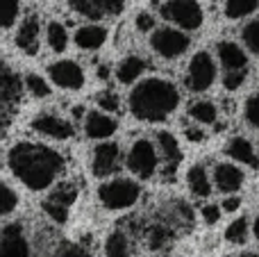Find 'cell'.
Wrapping results in <instances>:
<instances>
[{
    "label": "cell",
    "instance_id": "44dd1931",
    "mask_svg": "<svg viewBox=\"0 0 259 257\" xmlns=\"http://www.w3.org/2000/svg\"><path fill=\"white\" fill-rule=\"evenodd\" d=\"M143 71H146V62L141 57H137V55H130V57H125L118 64L116 77L121 84H132V82H137L141 77Z\"/></svg>",
    "mask_w": 259,
    "mask_h": 257
},
{
    "label": "cell",
    "instance_id": "74e56055",
    "mask_svg": "<svg viewBox=\"0 0 259 257\" xmlns=\"http://www.w3.org/2000/svg\"><path fill=\"white\" fill-rule=\"evenodd\" d=\"M202 219H205L207 223H219V219H221V209H219V205H205L202 207Z\"/></svg>",
    "mask_w": 259,
    "mask_h": 257
},
{
    "label": "cell",
    "instance_id": "ab89813d",
    "mask_svg": "<svg viewBox=\"0 0 259 257\" xmlns=\"http://www.w3.org/2000/svg\"><path fill=\"white\" fill-rule=\"evenodd\" d=\"M184 135H187L189 141H205V137H207L200 127H184Z\"/></svg>",
    "mask_w": 259,
    "mask_h": 257
},
{
    "label": "cell",
    "instance_id": "1f68e13d",
    "mask_svg": "<svg viewBox=\"0 0 259 257\" xmlns=\"http://www.w3.org/2000/svg\"><path fill=\"white\" fill-rule=\"evenodd\" d=\"M0 207H3L0 209L3 214H12L14 209L18 207V196L9 185H3V205H0Z\"/></svg>",
    "mask_w": 259,
    "mask_h": 257
},
{
    "label": "cell",
    "instance_id": "8992f818",
    "mask_svg": "<svg viewBox=\"0 0 259 257\" xmlns=\"http://www.w3.org/2000/svg\"><path fill=\"white\" fill-rule=\"evenodd\" d=\"M214 77H216V64L211 59V55L205 53V50L193 55L191 62H189V71H187L189 89L196 91V94L207 91L211 87V82H214Z\"/></svg>",
    "mask_w": 259,
    "mask_h": 257
},
{
    "label": "cell",
    "instance_id": "4fadbf2b",
    "mask_svg": "<svg viewBox=\"0 0 259 257\" xmlns=\"http://www.w3.org/2000/svg\"><path fill=\"white\" fill-rule=\"evenodd\" d=\"M0 98H3V109H5V127H7V114L21 103V80L14 75V71L3 64V73H0Z\"/></svg>",
    "mask_w": 259,
    "mask_h": 257
},
{
    "label": "cell",
    "instance_id": "484cf974",
    "mask_svg": "<svg viewBox=\"0 0 259 257\" xmlns=\"http://www.w3.org/2000/svg\"><path fill=\"white\" fill-rule=\"evenodd\" d=\"M189 116L196 123H214L216 121V105L209 100H196L189 107Z\"/></svg>",
    "mask_w": 259,
    "mask_h": 257
},
{
    "label": "cell",
    "instance_id": "83f0119b",
    "mask_svg": "<svg viewBox=\"0 0 259 257\" xmlns=\"http://www.w3.org/2000/svg\"><path fill=\"white\" fill-rule=\"evenodd\" d=\"M225 239L230 241V244H243V241L248 239V221L243 217L234 219L232 223L228 226V230H225Z\"/></svg>",
    "mask_w": 259,
    "mask_h": 257
},
{
    "label": "cell",
    "instance_id": "6da1fadb",
    "mask_svg": "<svg viewBox=\"0 0 259 257\" xmlns=\"http://www.w3.org/2000/svg\"><path fill=\"white\" fill-rule=\"evenodd\" d=\"M7 164L14 178L32 191L48 189L64 171V157L57 150L32 141L14 144L7 153Z\"/></svg>",
    "mask_w": 259,
    "mask_h": 257
},
{
    "label": "cell",
    "instance_id": "277c9868",
    "mask_svg": "<svg viewBox=\"0 0 259 257\" xmlns=\"http://www.w3.org/2000/svg\"><path fill=\"white\" fill-rule=\"evenodd\" d=\"M159 12L166 21L180 25L182 30H198L202 25V9L191 0H170L159 5Z\"/></svg>",
    "mask_w": 259,
    "mask_h": 257
},
{
    "label": "cell",
    "instance_id": "d4e9b609",
    "mask_svg": "<svg viewBox=\"0 0 259 257\" xmlns=\"http://www.w3.org/2000/svg\"><path fill=\"white\" fill-rule=\"evenodd\" d=\"M105 257H130V241L123 232H112L105 241Z\"/></svg>",
    "mask_w": 259,
    "mask_h": 257
},
{
    "label": "cell",
    "instance_id": "f1b7e54d",
    "mask_svg": "<svg viewBox=\"0 0 259 257\" xmlns=\"http://www.w3.org/2000/svg\"><path fill=\"white\" fill-rule=\"evenodd\" d=\"M25 87H27V91H30L34 98H46V96H50L48 82H46L41 75H36V73L25 75Z\"/></svg>",
    "mask_w": 259,
    "mask_h": 257
},
{
    "label": "cell",
    "instance_id": "ba28073f",
    "mask_svg": "<svg viewBox=\"0 0 259 257\" xmlns=\"http://www.w3.org/2000/svg\"><path fill=\"white\" fill-rule=\"evenodd\" d=\"M48 75L57 87L68 89V91H77L84 84V71H82V66L77 62H73V59H62V62L50 64Z\"/></svg>",
    "mask_w": 259,
    "mask_h": 257
},
{
    "label": "cell",
    "instance_id": "e0dca14e",
    "mask_svg": "<svg viewBox=\"0 0 259 257\" xmlns=\"http://www.w3.org/2000/svg\"><path fill=\"white\" fill-rule=\"evenodd\" d=\"M118 123L114 121L109 114L105 112H89L87 114V121H84V130L91 139H107L116 132Z\"/></svg>",
    "mask_w": 259,
    "mask_h": 257
},
{
    "label": "cell",
    "instance_id": "5b68a950",
    "mask_svg": "<svg viewBox=\"0 0 259 257\" xmlns=\"http://www.w3.org/2000/svg\"><path fill=\"white\" fill-rule=\"evenodd\" d=\"M159 166V155L148 139H137L127 153V168L137 178H152Z\"/></svg>",
    "mask_w": 259,
    "mask_h": 257
},
{
    "label": "cell",
    "instance_id": "60d3db41",
    "mask_svg": "<svg viewBox=\"0 0 259 257\" xmlns=\"http://www.w3.org/2000/svg\"><path fill=\"white\" fill-rule=\"evenodd\" d=\"M62 257H94L91 253H87L84 248H80V246H71V248H66L64 250V255Z\"/></svg>",
    "mask_w": 259,
    "mask_h": 257
},
{
    "label": "cell",
    "instance_id": "f35d334b",
    "mask_svg": "<svg viewBox=\"0 0 259 257\" xmlns=\"http://www.w3.org/2000/svg\"><path fill=\"white\" fill-rule=\"evenodd\" d=\"M221 207H223L225 212H237V209L241 207V198H239V196H230V198H225L223 203H221Z\"/></svg>",
    "mask_w": 259,
    "mask_h": 257
},
{
    "label": "cell",
    "instance_id": "d590c367",
    "mask_svg": "<svg viewBox=\"0 0 259 257\" xmlns=\"http://www.w3.org/2000/svg\"><path fill=\"white\" fill-rule=\"evenodd\" d=\"M170 239L168 230H164V228H155V230L150 232V246L152 248H161V246H166Z\"/></svg>",
    "mask_w": 259,
    "mask_h": 257
},
{
    "label": "cell",
    "instance_id": "9a60e30c",
    "mask_svg": "<svg viewBox=\"0 0 259 257\" xmlns=\"http://www.w3.org/2000/svg\"><path fill=\"white\" fill-rule=\"evenodd\" d=\"M14 41H16V46L25 55L39 53V16H36V14L27 16L25 21L21 23V27H18L16 39Z\"/></svg>",
    "mask_w": 259,
    "mask_h": 257
},
{
    "label": "cell",
    "instance_id": "52a82bcc",
    "mask_svg": "<svg viewBox=\"0 0 259 257\" xmlns=\"http://www.w3.org/2000/svg\"><path fill=\"white\" fill-rule=\"evenodd\" d=\"M152 50L166 59H175L189 48V36L182 30H173V27H159L155 30L150 39Z\"/></svg>",
    "mask_w": 259,
    "mask_h": 257
},
{
    "label": "cell",
    "instance_id": "30bf717a",
    "mask_svg": "<svg viewBox=\"0 0 259 257\" xmlns=\"http://www.w3.org/2000/svg\"><path fill=\"white\" fill-rule=\"evenodd\" d=\"M0 257H30V246L18 223H9L0 235Z\"/></svg>",
    "mask_w": 259,
    "mask_h": 257
},
{
    "label": "cell",
    "instance_id": "4316f807",
    "mask_svg": "<svg viewBox=\"0 0 259 257\" xmlns=\"http://www.w3.org/2000/svg\"><path fill=\"white\" fill-rule=\"evenodd\" d=\"M257 7H259L257 0H228L225 3V14L230 18H241V16L252 14Z\"/></svg>",
    "mask_w": 259,
    "mask_h": 257
},
{
    "label": "cell",
    "instance_id": "d6986e66",
    "mask_svg": "<svg viewBox=\"0 0 259 257\" xmlns=\"http://www.w3.org/2000/svg\"><path fill=\"white\" fill-rule=\"evenodd\" d=\"M107 41V27L103 25H84L75 32V46L82 50H98Z\"/></svg>",
    "mask_w": 259,
    "mask_h": 257
},
{
    "label": "cell",
    "instance_id": "2e32d148",
    "mask_svg": "<svg viewBox=\"0 0 259 257\" xmlns=\"http://www.w3.org/2000/svg\"><path fill=\"white\" fill-rule=\"evenodd\" d=\"M243 180V171L237 166V164H216L214 168V182L219 187V191H225V194H232V191L241 189Z\"/></svg>",
    "mask_w": 259,
    "mask_h": 257
},
{
    "label": "cell",
    "instance_id": "e575fe53",
    "mask_svg": "<svg viewBox=\"0 0 259 257\" xmlns=\"http://www.w3.org/2000/svg\"><path fill=\"white\" fill-rule=\"evenodd\" d=\"M243 82H246V71H232V73H225L223 84L228 91H237Z\"/></svg>",
    "mask_w": 259,
    "mask_h": 257
},
{
    "label": "cell",
    "instance_id": "7402d4cb",
    "mask_svg": "<svg viewBox=\"0 0 259 257\" xmlns=\"http://www.w3.org/2000/svg\"><path fill=\"white\" fill-rule=\"evenodd\" d=\"M187 182H189L191 194L198 196V198H207V196L211 194V182H209V176H207L205 166H191L189 168Z\"/></svg>",
    "mask_w": 259,
    "mask_h": 257
},
{
    "label": "cell",
    "instance_id": "d6a6232c",
    "mask_svg": "<svg viewBox=\"0 0 259 257\" xmlns=\"http://www.w3.org/2000/svg\"><path fill=\"white\" fill-rule=\"evenodd\" d=\"M246 121L259 130V94L250 96V98L246 100Z\"/></svg>",
    "mask_w": 259,
    "mask_h": 257
},
{
    "label": "cell",
    "instance_id": "cb8c5ba5",
    "mask_svg": "<svg viewBox=\"0 0 259 257\" xmlns=\"http://www.w3.org/2000/svg\"><path fill=\"white\" fill-rule=\"evenodd\" d=\"M46 39H48V46H50L53 53H64L66 46H68V32L59 21H53V23H48Z\"/></svg>",
    "mask_w": 259,
    "mask_h": 257
},
{
    "label": "cell",
    "instance_id": "9c48e42d",
    "mask_svg": "<svg viewBox=\"0 0 259 257\" xmlns=\"http://www.w3.org/2000/svg\"><path fill=\"white\" fill-rule=\"evenodd\" d=\"M75 196H77L75 185H62V187H57V189H55L53 194L46 198V203H44L46 214H48V217L53 219L55 223H66L68 207L73 205Z\"/></svg>",
    "mask_w": 259,
    "mask_h": 257
},
{
    "label": "cell",
    "instance_id": "7bdbcfd3",
    "mask_svg": "<svg viewBox=\"0 0 259 257\" xmlns=\"http://www.w3.org/2000/svg\"><path fill=\"white\" fill-rule=\"evenodd\" d=\"M239 257H259V255H255V253H243V255H239Z\"/></svg>",
    "mask_w": 259,
    "mask_h": 257
},
{
    "label": "cell",
    "instance_id": "5bb4252c",
    "mask_svg": "<svg viewBox=\"0 0 259 257\" xmlns=\"http://www.w3.org/2000/svg\"><path fill=\"white\" fill-rule=\"evenodd\" d=\"M32 130L50 137V139H68V137H73V123L64 121L55 114H41L32 121Z\"/></svg>",
    "mask_w": 259,
    "mask_h": 257
},
{
    "label": "cell",
    "instance_id": "f546056e",
    "mask_svg": "<svg viewBox=\"0 0 259 257\" xmlns=\"http://www.w3.org/2000/svg\"><path fill=\"white\" fill-rule=\"evenodd\" d=\"M16 18H18L16 0H5V3H0V23H3L5 30H9V27L16 23Z\"/></svg>",
    "mask_w": 259,
    "mask_h": 257
},
{
    "label": "cell",
    "instance_id": "ac0fdd59",
    "mask_svg": "<svg viewBox=\"0 0 259 257\" xmlns=\"http://www.w3.org/2000/svg\"><path fill=\"white\" fill-rule=\"evenodd\" d=\"M219 59L221 64L225 66V71L232 73V71H246L248 66V57L237 44L232 41H221L219 44Z\"/></svg>",
    "mask_w": 259,
    "mask_h": 257
},
{
    "label": "cell",
    "instance_id": "7c38bea8",
    "mask_svg": "<svg viewBox=\"0 0 259 257\" xmlns=\"http://www.w3.org/2000/svg\"><path fill=\"white\" fill-rule=\"evenodd\" d=\"M118 164H121V148L114 141H105L94 150V173L98 178L116 173Z\"/></svg>",
    "mask_w": 259,
    "mask_h": 257
},
{
    "label": "cell",
    "instance_id": "b9f144b4",
    "mask_svg": "<svg viewBox=\"0 0 259 257\" xmlns=\"http://www.w3.org/2000/svg\"><path fill=\"white\" fill-rule=\"evenodd\" d=\"M252 228H255V237H257V239H259V217L255 219V226H252Z\"/></svg>",
    "mask_w": 259,
    "mask_h": 257
},
{
    "label": "cell",
    "instance_id": "836d02e7",
    "mask_svg": "<svg viewBox=\"0 0 259 257\" xmlns=\"http://www.w3.org/2000/svg\"><path fill=\"white\" fill-rule=\"evenodd\" d=\"M98 105L105 114H114V112H118V105L121 103H118V96L114 91H105V94L98 96Z\"/></svg>",
    "mask_w": 259,
    "mask_h": 257
},
{
    "label": "cell",
    "instance_id": "ffe728a7",
    "mask_svg": "<svg viewBox=\"0 0 259 257\" xmlns=\"http://www.w3.org/2000/svg\"><path fill=\"white\" fill-rule=\"evenodd\" d=\"M228 155L232 159H237V162L241 164H248V166H259V157L255 155V148H252V144L248 139H243V137H234L232 141L228 144Z\"/></svg>",
    "mask_w": 259,
    "mask_h": 257
},
{
    "label": "cell",
    "instance_id": "603a6c76",
    "mask_svg": "<svg viewBox=\"0 0 259 257\" xmlns=\"http://www.w3.org/2000/svg\"><path fill=\"white\" fill-rule=\"evenodd\" d=\"M157 144H159V153H161V157H164V162H168L170 168L178 166V162L182 159L178 139H175L170 132H157Z\"/></svg>",
    "mask_w": 259,
    "mask_h": 257
},
{
    "label": "cell",
    "instance_id": "7a4b0ae2",
    "mask_svg": "<svg viewBox=\"0 0 259 257\" xmlns=\"http://www.w3.org/2000/svg\"><path fill=\"white\" fill-rule=\"evenodd\" d=\"M180 105V91L170 80L148 77L139 82L130 94V112L139 121H164Z\"/></svg>",
    "mask_w": 259,
    "mask_h": 257
},
{
    "label": "cell",
    "instance_id": "8fae6325",
    "mask_svg": "<svg viewBox=\"0 0 259 257\" xmlns=\"http://www.w3.org/2000/svg\"><path fill=\"white\" fill-rule=\"evenodd\" d=\"M71 7L82 16L98 21V18L121 14L125 3H121V0H71Z\"/></svg>",
    "mask_w": 259,
    "mask_h": 257
},
{
    "label": "cell",
    "instance_id": "3957f363",
    "mask_svg": "<svg viewBox=\"0 0 259 257\" xmlns=\"http://www.w3.org/2000/svg\"><path fill=\"white\" fill-rule=\"evenodd\" d=\"M141 196V189L130 178H114L98 187V198L107 209H127Z\"/></svg>",
    "mask_w": 259,
    "mask_h": 257
},
{
    "label": "cell",
    "instance_id": "4dcf8cb0",
    "mask_svg": "<svg viewBox=\"0 0 259 257\" xmlns=\"http://www.w3.org/2000/svg\"><path fill=\"white\" fill-rule=\"evenodd\" d=\"M243 44L248 46L250 53L259 55V18L257 21H250L243 27Z\"/></svg>",
    "mask_w": 259,
    "mask_h": 257
},
{
    "label": "cell",
    "instance_id": "8d00e7d4",
    "mask_svg": "<svg viewBox=\"0 0 259 257\" xmlns=\"http://www.w3.org/2000/svg\"><path fill=\"white\" fill-rule=\"evenodd\" d=\"M155 27V16L150 12H139L137 14V30L139 32H150Z\"/></svg>",
    "mask_w": 259,
    "mask_h": 257
}]
</instances>
